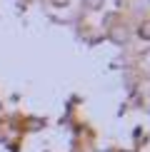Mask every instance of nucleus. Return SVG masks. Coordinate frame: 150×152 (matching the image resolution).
Segmentation results:
<instances>
[{
	"label": "nucleus",
	"mask_w": 150,
	"mask_h": 152,
	"mask_svg": "<svg viewBox=\"0 0 150 152\" xmlns=\"http://www.w3.org/2000/svg\"><path fill=\"white\" fill-rule=\"evenodd\" d=\"M110 37H112V42H125L128 40V30L125 28H115V30H110Z\"/></svg>",
	"instance_id": "obj_1"
},
{
	"label": "nucleus",
	"mask_w": 150,
	"mask_h": 152,
	"mask_svg": "<svg viewBox=\"0 0 150 152\" xmlns=\"http://www.w3.org/2000/svg\"><path fill=\"white\" fill-rule=\"evenodd\" d=\"M70 0H53V5H58V8H62V5H68Z\"/></svg>",
	"instance_id": "obj_4"
},
{
	"label": "nucleus",
	"mask_w": 150,
	"mask_h": 152,
	"mask_svg": "<svg viewBox=\"0 0 150 152\" xmlns=\"http://www.w3.org/2000/svg\"><path fill=\"white\" fill-rule=\"evenodd\" d=\"M100 5H103V0H85V8H90V10H98Z\"/></svg>",
	"instance_id": "obj_3"
},
{
	"label": "nucleus",
	"mask_w": 150,
	"mask_h": 152,
	"mask_svg": "<svg viewBox=\"0 0 150 152\" xmlns=\"http://www.w3.org/2000/svg\"><path fill=\"white\" fill-rule=\"evenodd\" d=\"M138 33H140V37H143V40H150V20H145V23H143Z\"/></svg>",
	"instance_id": "obj_2"
}]
</instances>
